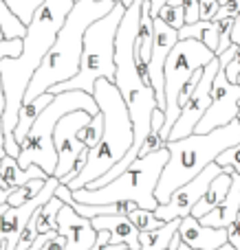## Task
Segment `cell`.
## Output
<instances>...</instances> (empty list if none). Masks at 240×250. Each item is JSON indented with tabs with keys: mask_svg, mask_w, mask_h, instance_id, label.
Wrapping results in <instances>:
<instances>
[{
	"mask_svg": "<svg viewBox=\"0 0 240 250\" xmlns=\"http://www.w3.org/2000/svg\"><path fill=\"white\" fill-rule=\"evenodd\" d=\"M179 40H196L201 42L205 48H210L216 55V48H218V29H216L214 22H196V24H185L179 31Z\"/></svg>",
	"mask_w": 240,
	"mask_h": 250,
	"instance_id": "20",
	"label": "cell"
},
{
	"mask_svg": "<svg viewBox=\"0 0 240 250\" xmlns=\"http://www.w3.org/2000/svg\"><path fill=\"white\" fill-rule=\"evenodd\" d=\"M48 176H44V171L40 167H29L20 169L16 163V158L4 156L0 160V187L2 189H18V187L26 185L29 180H47Z\"/></svg>",
	"mask_w": 240,
	"mask_h": 250,
	"instance_id": "17",
	"label": "cell"
},
{
	"mask_svg": "<svg viewBox=\"0 0 240 250\" xmlns=\"http://www.w3.org/2000/svg\"><path fill=\"white\" fill-rule=\"evenodd\" d=\"M93 99H95L97 110L104 119V134H101V141L93 149H88L86 165L77 173V178L66 185L69 191L84 189L91 182L99 180L115 165L121 163V158L132 147L130 117H128V110L123 105V99L119 95V90L115 88V83L106 82V79L95 82Z\"/></svg>",
	"mask_w": 240,
	"mask_h": 250,
	"instance_id": "3",
	"label": "cell"
},
{
	"mask_svg": "<svg viewBox=\"0 0 240 250\" xmlns=\"http://www.w3.org/2000/svg\"><path fill=\"white\" fill-rule=\"evenodd\" d=\"M229 185H232V176H227V173H220L218 178H214L210 189L205 191V195H203V198L198 200L196 207L192 208L194 220H201V217H205L210 211H214V208L225 200V195H227V191H229Z\"/></svg>",
	"mask_w": 240,
	"mask_h": 250,
	"instance_id": "19",
	"label": "cell"
},
{
	"mask_svg": "<svg viewBox=\"0 0 240 250\" xmlns=\"http://www.w3.org/2000/svg\"><path fill=\"white\" fill-rule=\"evenodd\" d=\"M126 9L121 4H115L110 13L104 18L95 20L86 31H84L82 40V57H79V70L73 79L53 86L51 95H60V92L69 90H82L93 97L95 90V82L106 79L113 83L115 79V33L121 22V16Z\"/></svg>",
	"mask_w": 240,
	"mask_h": 250,
	"instance_id": "7",
	"label": "cell"
},
{
	"mask_svg": "<svg viewBox=\"0 0 240 250\" xmlns=\"http://www.w3.org/2000/svg\"><path fill=\"white\" fill-rule=\"evenodd\" d=\"M126 217H128V222L139 230V233H150V230H157V229H161L163 226V222L157 220L154 213L145 211V208H135V211H130Z\"/></svg>",
	"mask_w": 240,
	"mask_h": 250,
	"instance_id": "26",
	"label": "cell"
},
{
	"mask_svg": "<svg viewBox=\"0 0 240 250\" xmlns=\"http://www.w3.org/2000/svg\"><path fill=\"white\" fill-rule=\"evenodd\" d=\"M101 134H104V119H101V114H97V117H93L91 121L77 132V141L82 143L86 149H93V147L101 141Z\"/></svg>",
	"mask_w": 240,
	"mask_h": 250,
	"instance_id": "25",
	"label": "cell"
},
{
	"mask_svg": "<svg viewBox=\"0 0 240 250\" xmlns=\"http://www.w3.org/2000/svg\"><path fill=\"white\" fill-rule=\"evenodd\" d=\"M113 2H121V0H113Z\"/></svg>",
	"mask_w": 240,
	"mask_h": 250,
	"instance_id": "44",
	"label": "cell"
},
{
	"mask_svg": "<svg viewBox=\"0 0 240 250\" xmlns=\"http://www.w3.org/2000/svg\"><path fill=\"white\" fill-rule=\"evenodd\" d=\"M157 18H159V20H161L166 26H170L172 31H176V33H179V31L185 26L183 7H170V4H166V7H163L161 11L157 13Z\"/></svg>",
	"mask_w": 240,
	"mask_h": 250,
	"instance_id": "28",
	"label": "cell"
},
{
	"mask_svg": "<svg viewBox=\"0 0 240 250\" xmlns=\"http://www.w3.org/2000/svg\"><path fill=\"white\" fill-rule=\"evenodd\" d=\"M91 119L93 117H88L86 112H71L57 121L55 129H53V149H55V156H57V165H55V171H53V178L62 180V178L75 167L79 151L86 149V147L77 141V132L91 121Z\"/></svg>",
	"mask_w": 240,
	"mask_h": 250,
	"instance_id": "12",
	"label": "cell"
},
{
	"mask_svg": "<svg viewBox=\"0 0 240 250\" xmlns=\"http://www.w3.org/2000/svg\"><path fill=\"white\" fill-rule=\"evenodd\" d=\"M44 182L47 180H29L26 185L18 187V189L11 191V195L7 198V207L9 208H16V207H22L24 202H29V200H33L35 195L42 191Z\"/></svg>",
	"mask_w": 240,
	"mask_h": 250,
	"instance_id": "24",
	"label": "cell"
},
{
	"mask_svg": "<svg viewBox=\"0 0 240 250\" xmlns=\"http://www.w3.org/2000/svg\"><path fill=\"white\" fill-rule=\"evenodd\" d=\"M179 222H166L161 229L150 230V233H139V250H168V244L179 230Z\"/></svg>",
	"mask_w": 240,
	"mask_h": 250,
	"instance_id": "21",
	"label": "cell"
},
{
	"mask_svg": "<svg viewBox=\"0 0 240 250\" xmlns=\"http://www.w3.org/2000/svg\"><path fill=\"white\" fill-rule=\"evenodd\" d=\"M75 2H77V0H75Z\"/></svg>",
	"mask_w": 240,
	"mask_h": 250,
	"instance_id": "45",
	"label": "cell"
},
{
	"mask_svg": "<svg viewBox=\"0 0 240 250\" xmlns=\"http://www.w3.org/2000/svg\"><path fill=\"white\" fill-rule=\"evenodd\" d=\"M238 101H240V86L229 83L223 68H220L214 77V83H212L210 108H207V112L203 114V119L194 127V134H210L214 129L225 127L232 121H236Z\"/></svg>",
	"mask_w": 240,
	"mask_h": 250,
	"instance_id": "10",
	"label": "cell"
},
{
	"mask_svg": "<svg viewBox=\"0 0 240 250\" xmlns=\"http://www.w3.org/2000/svg\"><path fill=\"white\" fill-rule=\"evenodd\" d=\"M91 250H128L123 244H110V235L106 230H97L95 244H93Z\"/></svg>",
	"mask_w": 240,
	"mask_h": 250,
	"instance_id": "32",
	"label": "cell"
},
{
	"mask_svg": "<svg viewBox=\"0 0 240 250\" xmlns=\"http://www.w3.org/2000/svg\"><path fill=\"white\" fill-rule=\"evenodd\" d=\"M55 224H57L55 233L66 239L64 250H91L93 248L97 233L93 229L91 220L79 217L71 207L64 204L60 208V213L55 217Z\"/></svg>",
	"mask_w": 240,
	"mask_h": 250,
	"instance_id": "13",
	"label": "cell"
},
{
	"mask_svg": "<svg viewBox=\"0 0 240 250\" xmlns=\"http://www.w3.org/2000/svg\"><path fill=\"white\" fill-rule=\"evenodd\" d=\"M240 143V123L232 121L225 127H218L210 134H192L181 141H168V163L159 176L154 200L166 204L179 187L196 178L207 165L216 163L223 151L232 149Z\"/></svg>",
	"mask_w": 240,
	"mask_h": 250,
	"instance_id": "4",
	"label": "cell"
},
{
	"mask_svg": "<svg viewBox=\"0 0 240 250\" xmlns=\"http://www.w3.org/2000/svg\"><path fill=\"white\" fill-rule=\"evenodd\" d=\"M220 173H223V169H220L216 163L207 165L196 178H192V180L185 182L183 187H179V189L170 195V200H168L166 204H159V207L152 211L154 217L166 224V222L183 220V217L192 215V208L196 207L198 200L205 195V191L210 189L212 180L218 178Z\"/></svg>",
	"mask_w": 240,
	"mask_h": 250,
	"instance_id": "9",
	"label": "cell"
},
{
	"mask_svg": "<svg viewBox=\"0 0 240 250\" xmlns=\"http://www.w3.org/2000/svg\"><path fill=\"white\" fill-rule=\"evenodd\" d=\"M225 230H227V244L234 250H240V211H238L236 220L232 222V226H227Z\"/></svg>",
	"mask_w": 240,
	"mask_h": 250,
	"instance_id": "33",
	"label": "cell"
},
{
	"mask_svg": "<svg viewBox=\"0 0 240 250\" xmlns=\"http://www.w3.org/2000/svg\"><path fill=\"white\" fill-rule=\"evenodd\" d=\"M179 237L185 246L194 250H218L227 244V230L225 229H210V226L198 224L192 215L183 217L179 222Z\"/></svg>",
	"mask_w": 240,
	"mask_h": 250,
	"instance_id": "14",
	"label": "cell"
},
{
	"mask_svg": "<svg viewBox=\"0 0 240 250\" xmlns=\"http://www.w3.org/2000/svg\"><path fill=\"white\" fill-rule=\"evenodd\" d=\"M0 29H2L4 40H22L24 38V31H26V26L9 11L2 0H0Z\"/></svg>",
	"mask_w": 240,
	"mask_h": 250,
	"instance_id": "23",
	"label": "cell"
},
{
	"mask_svg": "<svg viewBox=\"0 0 240 250\" xmlns=\"http://www.w3.org/2000/svg\"><path fill=\"white\" fill-rule=\"evenodd\" d=\"M223 73L229 83H236V79L240 77V46H236V53H234V57L227 62V66H223Z\"/></svg>",
	"mask_w": 240,
	"mask_h": 250,
	"instance_id": "31",
	"label": "cell"
},
{
	"mask_svg": "<svg viewBox=\"0 0 240 250\" xmlns=\"http://www.w3.org/2000/svg\"><path fill=\"white\" fill-rule=\"evenodd\" d=\"M236 121L240 123V101H238V112H236Z\"/></svg>",
	"mask_w": 240,
	"mask_h": 250,
	"instance_id": "41",
	"label": "cell"
},
{
	"mask_svg": "<svg viewBox=\"0 0 240 250\" xmlns=\"http://www.w3.org/2000/svg\"><path fill=\"white\" fill-rule=\"evenodd\" d=\"M2 2L7 4L9 11H11L13 16L26 26L31 22V18H33L35 9H38L44 0H2Z\"/></svg>",
	"mask_w": 240,
	"mask_h": 250,
	"instance_id": "27",
	"label": "cell"
},
{
	"mask_svg": "<svg viewBox=\"0 0 240 250\" xmlns=\"http://www.w3.org/2000/svg\"><path fill=\"white\" fill-rule=\"evenodd\" d=\"M214 53L205 48L196 40H179L174 48L170 51L166 60V68H163V99H166V121L161 127V138L168 143V134H170L172 125L176 123L181 110L176 108V99L179 92L185 83L192 79L196 70H203L212 60Z\"/></svg>",
	"mask_w": 240,
	"mask_h": 250,
	"instance_id": "8",
	"label": "cell"
},
{
	"mask_svg": "<svg viewBox=\"0 0 240 250\" xmlns=\"http://www.w3.org/2000/svg\"><path fill=\"white\" fill-rule=\"evenodd\" d=\"M22 53V40H4L0 42V62L2 60H13ZM4 110V97H2V86H0V114Z\"/></svg>",
	"mask_w": 240,
	"mask_h": 250,
	"instance_id": "29",
	"label": "cell"
},
{
	"mask_svg": "<svg viewBox=\"0 0 240 250\" xmlns=\"http://www.w3.org/2000/svg\"><path fill=\"white\" fill-rule=\"evenodd\" d=\"M181 246V237H179V233H174V237L170 239V244H168V250H176Z\"/></svg>",
	"mask_w": 240,
	"mask_h": 250,
	"instance_id": "36",
	"label": "cell"
},
{
	"mask_svg": "<svg viewBox=\"0 0 240 250\" xmlns=\"http://www.w3.org/2000/svg\"><path fill=\"white\" fill-rule=\"evenodd\" d=\"M2 242H4V237H2V233H0V246H2Z\"/></svg>",
	"mask_w": 240,
	"mask_h": 250,
	"instance_id": "43",
	"label": "cell"
},
{
	"mask_svg": "<svg viewBox=\"0 0 240 250\" xmlns=\"http://www.w3.org/2000/svg\"><path fill=\"white\" fill-rule=\"evenodd\" d=\"M218 0H198V20L201 22H212L218 11Z\"/></svg>",
	"mask_w": 240,
	"mask_h": 250,
	"instance_id": "30",
	"label": "cell"
},
{
	"mask_svg": "<svg viewBox=\"0 0 240 250\" xmlns=\"http://www.w3.org/2000/svg\"><path fill=\"white\" fill-rule=\"evenodd\" d=\"M93 229L106 230L110 235V244H123L128 250H139V230L128 222L126 215H101L91 220Z\"/></svg>",
	"mask_w": 240,
	"mask_h": 250,
	"instance_id": "16",
	"label": "cell"
},
{
	"mask_svg": "<svg viewBox=\"0 0 240 250\" xmlns=\"http://www.w3.org/2000/svg\"><path fill=\"white\" fill-rule=\"evenodd\" d=\"M73 4L75 0H44L26 24L24 38H22V53L13 60L0 62V86H2L4 97V110L0 114V121H2L4 134H13L16 129L18 110L22 105L26 86L38 66L42 64L48 48L53 46Z\"/></svg>",
	"mask_w": 240,
	"mask_h": 250,
	"instance_id": "1",
	"label": "cell"
},
{
	"mask_svg": "<svg viewBox=\"0 0 240 250\" xmlns=\"http://www.w3.org/2000/svg\"><path fill=\"white\" fill-rule=\"evenodd\" d=\"M238 211H240V173H232V185H229L225 200L214 211H210L205 217H201L198 224L210 226V229H227L236 220Z\"/></svg>",
	"mask_w": 240,
	"mask_h": 250,
	"instance_id": "15",
	"label": "cell"
},
{
	"mask_svg": "<svg viewBox=\"0 0 240 250\" xmlns=\"http://www.w3.org/2000/svg\"><path fill=\"white\" fill-rule=\"evenodd\" d=\"M220 70L218 60H212L210 64L203 68L201 73V82L196 83L192 97L188 99V104L181 108V114L176 119V123L172 125L170 134H168V141H181V138H188L194 134V127L198 125V121L203 119V114L210 108V95H212V83H214L216 73Z\"/></svg>",
	"mask_w": 240,
	"mask_h": 250,
	"instance_id": "11",
	"label": "cell"
},
{
	"mask_svg": "<svg viewBox=\"0 0 240 250\" xmlns=\"http://www.w3.org/2000/svg\"><path fill=\"white\" fill-rule=\"evenodd\" d=\"M218 250H234V248H232V246H229V244H225V246H220Z\"/></svg>",
	"mask_w": 240,
	"mask_h": 250,
	"instance_id": "40",
	"label": "cell"
},
{
	"mask_svg": "<svg viewBox=\"0 0 240 250\" xmlns=\"http://www.w3.org/2000/svg\"><path fill=\"white\" fill-rule=\"evenodd\" d=\"M51 99H53L51 92H44V95L35 97V99H31V101H24V104L20 105V110H18V123H16V129H13V138H16L18 143L24 141L26 132L31 129L35 119L42 114V110L51 104Z\"/></svg>",
	"mask_w": 240,
	"mask_h": 250,
	"instance_id": "18",
	"label": "cell"
},
{
	"mask_svg": "<svg viewBox=\"0 0 240 250\" xmlns=\"http://www.w3.org/2000/svg\"><path fill=\"white\" fill-rule=\"evenodd\" d=\"M115 4L117 2H113V0H77L73 4L53 46L48 48L42 64L38 66V70L31 77L29 86L24 90V97H22V104L44 95L53 86H60V83L69 82L77 75L84 31L95 20H99L106 13L113 11Z\"/></svg>",
	"mask_w": 240,
	"mask_h": 250,
	"instance_id": "2",
	"label": "cell"
},
{
	"mask_svg": "<svg viewBox=\"0 0 240 250\" xmlns=\"http://www.w3.org/2000/svg\"><path fill=\"white\" fill-rule=\"evenodd\" d=\"M64 246H66V239L62 237V235H55V237H53L42 250H64Z\"/></svg>",
	"mask_w": 240,
	"mask_h": 250,
	"instance_id": "34",
	"label": "cell"
},
{
	"mask_svg": "<svg viewBox=\"0 0 240 250\" xmlns=\"http://www.w3.org/2000/svg\"><path fill=\"white\" fill-rule=\"evenodd\" d=\"M168 163V149L154 151L150 156L137 158L121 176H117L113 182L99 189H77L71 191L73 200L77 204H88V207H108L117 202H132L137 208L154 211L159 207L154 200V189H157L159 176Z\"/></svg>",
	"mask_w": 240,
	"mask_h": 250,
	"instance_id": "6",
	"label": "cell"
},
{
	"mask_svg": "<svg viewBox=\"0 0 240 250\" xmlns=\"http://www.w3.org/2000/svg\"><path fill=\"white\" fill-rule=\"evenodd\" d=\"M176 250H194V248H190V246H185V244H183V242H181V246H179V248H176Z\"/></svg>",
	"mask_w": 240,
	"mask_h": 250,
	"instance_id": "39",
	"label": "cell"
},
{
	"mask_svg": "<svg viewBox=\"0 0 240 250\" xmlns=\"http://www.w3.org/2000/svg\"><path fill=\"white\" fill-rule=\"evenodd\" d=\"M4 158V129H2V121H0V160Z\"/></svg>",
	"mask_w": 240,
	"mask_h": 250,
	"instance_id": "37",
	"label": "cell"
},
{
	"mask_svg": "<svg viewBox=\"0 0 240 250\" xmlns=\"http://www.w3.org/2000/svg\"><path fill=\"white\" fill-rule=\"evenodd\" d=\"M0 42H4V35H2V29H0Z\"/></svg>",
	"mask_w": 240,
	"mask_h": 250,
	"instance_id": "42",
	"label": "cell"
},
{
	"mask_svg": "<svg viewBox=\"0 0 240 250\" xmlns=\"http://www.w3.org/2000/svg\"><path fill=\"white\" fill-rule=\"evenodd\" d=\"M148 2H150V16H152V18H157V13L161 11L163 7H166V4H168V0H148Z\"/></svg>",
	"mask_w": 240,
	"mask_h": 250,
	"instance_id": "35",
	"label": "cell"
},
{
	"mask_svg": "<svg viewBox=\"0 0 240 250\" xmlns=\"http://www.w3.org/2000/svg\"><path fill=\"white\" fill-rule=\"evenodd\" d=\"M64 207V204L60 202V200L53 195L51 200H48L44 207H40L38 211L33 213V220H35V233L38 235H44V233H55L57 230V224H55V217L57 213H60V208Z\"/></svg>",
	"mask_w": 240,
	"mask_h": 250,
	"instance_id": "22",
	"label": "cell"
},
{
	"mask_svg": "<svg viewBox=\"0 0 240 250\" xmlns=\"http://www.w3.org/2000/svg\"><path fill=\"white\" fill-rule=\"evenodd\" d=\"M71 112H86L88 117H97L99 110H97L95 99L82 90H69L53 95L51 104L42 110V114L35 119L31 129L26 132L24 141L20 143V154L16 158L18 167H40L44 171V176H53L57 165V156L55 149H53V129H55V125L62 117H66Z\"/></svg>",
	"mask_w": 240,
	"mask_h": 250,
	"instance_id": "5",
	"label": "cell"
},
{
	"mask_svg": "<svg viewBox=\"0 0 240 250\" xmlns=\"http://www.w3.org/2000/svg\"><path fill=\"white\" fill-rule=\"evenodd\" d=\"M11 191L13 189H0V207H2V204H7V198L11 195Z\"/></svg>",
	"mask_w": 240,
	"mask_h": 250,
	"instance_id": "38",
	"label": "cell"
}]
</instances>
